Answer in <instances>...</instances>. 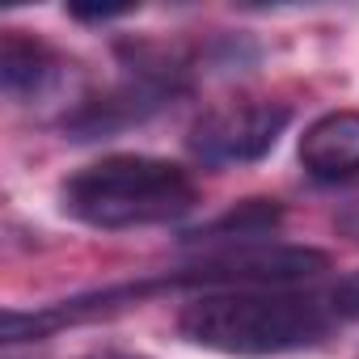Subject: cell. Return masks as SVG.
Segmentation results:
<instances>
[{
    "mask_svg": "<svg viewBox=\"0 0 359 359\" xmlns=\"http://www.w3.org/2000/svg\"><path fill=\"white\" fill-rule=\"evenodd\" d=\"M359 313V279L304 292V287H229L203 292L177 313V334L220 355H287L317 346L334 325Z\"/></svg>",
    "mask_w": 359,
    "mask_h": 359,
    "instance_id": "1",
    "label": "cell"
},
{
    "mask_svg": "<svg viewBox=\"0 0 359 359\" xmlns=\"http://www.w3.org/2000/svg\"><path fill=\"white\" fill-rule=\"evenodd\" d=\"M199 191L195 177L165 156H144V152H114L102 156L85 169H76L60 187V208L106 233L123 229H148V224H169L195 208Z\"/></svg>",
    "mask_w": 359,
    "mask_h": 359,
    "instance_id": "2",
    "label": "cell"
},
{
    "mask_svg": "<svg viewBox=\"0 0 359 359\" xmlns=\"http://www.w3.org/2000/svg\"><path fill=\"white\" fill-rule=\"evenodd\" d=\"M85 359H148V355H135V351H93Z\"/></svg>",
    "mask_w": 359,
    "mask_h": 359,
    "instance_id": "7",
    "label": "cell"
},
{
    "mask_svg": "<svg viewBox=\"0 0 359 359\" xmlns=\"http://www.w3.org/2000/svg\"><path fill=\"white\" fill-rule=\"evenodd\" d=\"M64 68L68 64L47 43L30 39L22 30H5V39H0V89H5L9 102L47 97L64 81Z\"/></svg>",
    "mask_w": 359,
    "mask_h": 359,
    "instance_id": "5",
    "label": "cell"
},
{
    "mask_svg": "<svg viewBox=\"0 0 359 359\" xmlns=\"http://www.w3.org/2000/svg\"><path fill=\"white\" fill-rule=\"evenodd\" d=\"M300 165L317 182H346L359 173V110H330L300 135Z\"/></svg>",
    "mask_w": 359,
    "mask_h": 359,
    "instance_id": "4",
    "label": "cell"
},
{
    "mask_svg": "<svg viewBox=\"0 0 359 359\" xmlns=\"http://www.w3.org/2000/svg\"><path fill=\"white\" fill-rule=\"evenodd\" d=\"M279 224V203L275 199H250V203H241V208H233L229 216H220L216 224H208V229H199V233H191L195 241H254V237H262V233H271Z\"/></svg>",
    "mask_w": 359,
    "mask_h": 359,
    "instance_id": "6",
    "label": "cell"
},
{
    "mask_svg": "<svg viewBox=\"0 0 359 359\" xmlns=\"http://www.w3.org/2000/svg\"><path fill=\"white\" fill-rule=\"evenodd\" d=\"M287 123H292V110L283 102H224L191 127L187 144H191L195 161H203L212 169L254 165L279 144Z\"/></svg>",
    "mask_w": 359,
    "mask_h": 359,
    "instance_id": "3",
    "label": "cell"
}]
</instances>
